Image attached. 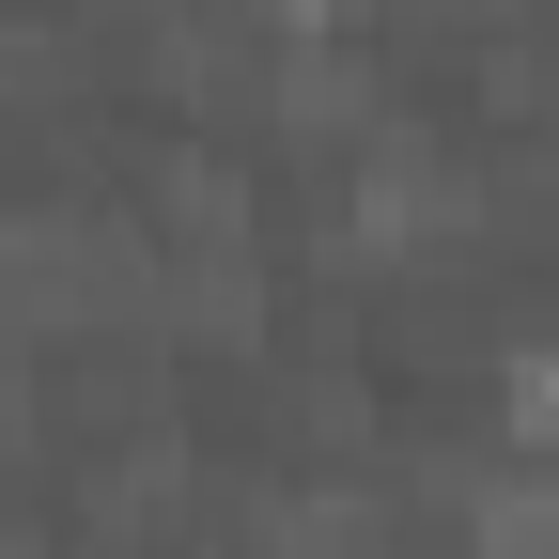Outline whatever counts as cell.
<instances>
[{
	"instance_id": "1",
	"label": "cell",
	"mask_w": 559,
	"mask_h": 559,
	"mask_svg": "<svg viewBox=\"0 0 559 559\" xmlns=\"http://www.w3.org/2000/svg\"><path fill=\"white\" fill-rule=\"evenodd\" d=\"M513 436L559 451V342H544V358H513Z\"/></svg>"
}]
</instances>
